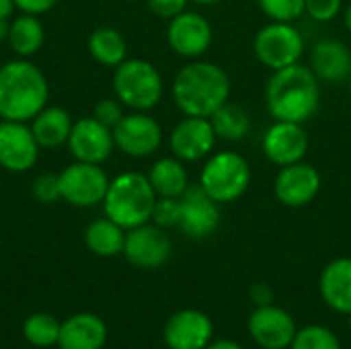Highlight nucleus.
<instances>
[{
  "instance_id": "obj_35",
  "label": "nucleus",
  "mask_w": 351,
  "mask_h": 349,
  "mask_svg": "<svg viewBox=\"0 0 351 349\" xmlns=\"http://www.w3.org/2000/svg\"><path fill=\"white\" fill-rule=\"evenodd\" d=\"M343 0H306V14L317 23H329L341 12Z\"/></svg>"
},
{
  "instance_id": "obj_24",
  "label": "nucleus",
  "mask_w": 351,
  "mask_h": 349,
  "mask_svg": "<svg viewBox=\"0 0 351 349\" xmlns=\"http://www.w3.org/2000/svg\"><path fill=\"white\" fill-rule=\"evenodd\" d=\"M150 185L154 187L158 197H181L189 187V175L177 156L158 158L148 171Z\"/></svg>"
},
{
  "instance_id": "obj_43",
  "label": "nucleus",
  "mask_w": 351,
  "mask_h": 349,
  "mask_svg": "<svg viewBox=\"0 0 351 349\" xmlns=\"http://www.w3.org/2000/svg\"><path fill=\"white\" fill-rule=\"evenodd\" d=\"M195 4H202V6H210V4H218L220 0H191Z\"/></svg>"
},
{
  "instance_id": "obj_13",
  "label": "nucleus",
  "mask_w": 351,
  "mask_h": 349,
  "mask_svg": "<svg viewBox=\"0 0 351 349\" xmlns=\"http://www.w3.org/2000/svg\"><path fill=\"white\" fill-rule=\"evenodd\" d=\"M39 144L25 121H0V167L8 173H27L39 158Z\"/></svg>"
},
{
  "instance_id": "obj_18",
  "label": "nucleus",
  "mask_w": 351,
  "mask_h": 349,
  "mask_svg": "<svg viewBox=\"0 0 351 349\" xmlns=\"http://www.w3.org/2000/svg\"><path fill=\"white\" fill-rule=\"evenodd\" d=\"M68 148L76 160L101 165L111 156V152L115 148L113 130L99 123L93 115L82 117V119L74 121V125H72V132L68 138Z\"/></svg>"
},
{
  "instance_id": "obj_27",
  "label": "nucleus",
  "mask_w": 351,
  "mask_h": 349,
  "mask_svg": "<svg viewBox=\"0 0 351 349\" xmlns=\"http://www.w3.org/2000/svg\"><path fill=\"white\" fill-rule=\"evenodd\" d=\"M88 53L95 62L117 68L128 58V41L113 27H99L88 37Z\"/></svg>"
},
{
  "instance_id": "obj_38",
  "label": "nucleus",
  "mask_w": 351,
  "mask_h": 349,
  "mask_svg": "<svg viewBox=\"0 0 351 349\" xmlns=\"http://www.w3.org/2000/svg\"><path fill=\"white\" fill-rule=\"evenodd\" d=\"M251 300L255 306H267V304H274V290L267 286V284H255L249 292Z\"/></svg>"
},
{
  "instance_id": "obj_20",
  "label": "nucleus",
  "mask_w": 351,
  "mask_h": 349,
  "mask_svg": "<svg viewBox=\"0 0 351 349\" xmlns=\"http://www.w3.org/2000/svg\"><path fill=\"white\" fill-rule=\"evenodd\" d=\"M311 68L319 80L346 82L351 76V51L343 41L321 39L311 49Z\"/></svg>"
},
{
  "instance_id": "obj_23",
  "label": "nucleus",
  "mask_w": 351,
  "mask_h": 349,
  "mask_svg": "<svg viewBox=\"0 0 351 349\" xmlns=\"http://www.w3.org/2000/svg\"><path fill=\"white\" fill-rule=\"evenodd\" d=\"M72 117L64 107L58 105H45L33 119H31V132L41 148H60L68 144L70 132H72Z\"/></svg>"
},
{
  "instance_id": "obj_28",
  "label": "nucleus",
  "mask_w": 351,
  "mask_h": 349,
  "mask_svg": "<svg viewBox=\"0 0 351 349\" xmlns=\"http://www.w3.org/2000/svg\"><path fill=\"white\" fill-rule=\"evenodd\" d=\"M214 132L220 140H228V142H239L243 138H247V134L251 132V115L247 113L245 107L234 105V103H224L212 117H210Z\"/></svg>"
},
{
  "instance_id": "obj_29",
  "label": "nucleus",
  "mask_w": 351,
  "mask_h": 349,
  "mask_svg": "<svg viewBox=\"0 0 351 349\" xmlns=\"http://www.w3.org/2000/svg\"><path fill=\"white\" fill-rule=\"evenodd\" d=\"M62 323L47 313H35L23 323V337L33 348H53L60 339Z\"/></svg>"
},
{
  "instance_id": "obj_16",
  "label": "nucleus",
  "mask_w": 351,
  "mask_h": 349,
  "mask_svg": "<svg viewBox=\"0 0 351 349\" xmlns=\"http://www.w3.org/2000/svg\"><path fill=\"white\" fill-rule=\"evenodd\" d=\"M181 200L179 228L189 239H206L220 226V204L214 202L202 185H189Z\"/></svg>"
},
{
  "instance_id": "obj_3",
  "label": "nucleus",
  "mask_w": 351,
  "mask_h": 349,
  "mask_svg": "<svg viewBox=\"0 0 351 349\" xmlns=\"http://www.w3.org/2000/svg\"><path fill=\"white\" fill-rule=\"evenodd\" d=\"M49 99V84L41 68L29 58H14L0 66V117L31 121Z\"/></svg>"
},
{
  "instance_id": "obj_15",
  "label": "nucleus",
  "mask_w": 351,
  "mask_h": 349,
  "mask_svg": "<svg viewBox=\"0 0 351 349\" xmlns=\"http://www.w3.org/2000/svg\"><path fill=\"white\" fill-rule=\"evenodd\" d=\"M296 331L292 315L276 304L257 306L249 317V335L261 349H288Z\"/></svg>"
},
{
  "instance_id": "obj_39",
  "label": "nucleus",
  "mask_w": 351,
  "mask_h": 349,
  "mask_svg": "<svg viewBox=\"0 0 351 349\" xmlns=\"http://www.w3.org/2000/svg\"><path fill=\"white\" fill-rule=\"evenodd\" d=\"M206 349H245L243 346H239L237 341H232V339H216V341H212L210 346Z\"/></svg>"
},
{
  "instance_id": "obj_25",
  "label": "nucleus",
  "mask_w": 351,
  "mask_h": 349,
  "mask_svg": "<svg viewBox=\"0 0 351 349\" xmlns=\"http://www.w3.org/2000/svg\"><path fill=\"white\" fill-rule=\"evenodd\" d=\"M125 228L115 224L111 218H97L84 230V243L90 253L97 257H115L123 253L125 245Z\"/></svg>"
},
{
  "instance_id": "obj_37",
  "label": "nucleus",
  "mask_w": 351,
  "mask_h": 349,
  "mask_svg": "<svg viewBox=\"0 0 351 349\" xmlns=\"http://www.w3.org/2000/svg\"><path fill=\"white\" fill-rule=\"evenodd\" d=\"M60 0H14V6L21 10V12H27V14H43L47 10H51Z\"/></svg>"
},
{
  "instance_id": "obj_17",
  "label": "nucleus",
  "mask_w": 351,
  "mask_h": 349,
  "mask_svg": "<svg viewBox=\"0 0 351 349\" xmlns=\"http://www.w3.org/2000/svg\"><path fill=\"white\" fill-rule=\"evenodd\" d=\"M212 319L197 309L177 311L162 329V339L169 349H206L212 344Z\"/></svg>"
},
{
  "instance_id": "obj_19",
  "label": "nucleus",
  "mask_w": 351,
  "mask_h": 349,
  "mask_svg": "<svg viewBox=\"0 0 351 349\" xmlns=\"http://www.w3.org/2000/svg\"><path fill=\"white\" fill-rule=\"evenodd\" d=\"M263 154L278 167L304 160L308 152V136L302 123L274 121L263 136Z\"/></svg>"
},
{
  "instance_id": "obj_14",
  "label": "nucleus",
  "mask_w": 351,
  "mask_h": 349,
  "mask_svg": "<svg viewBox=\"0 0 351 349\" xmlns=\"http://www.w3.org/2000/svg\"><path fill=\"white\" fill-rule=\"evenodd\" d=\"M216 132L210 117H189L185 115L171 132V152L183 163H197L208 158L216 146Z\"/></svg>"
},
{
  "instance_id": "obj_6",
  "label": "nucleus",
  "mask_w": 351,
  "mask_h": 349,
  "mask_svg": "<svg viewBox=\"0 0 351 349\" xmlns=\"http://www.w3.org/2000/svg\"><path fill=\"white\" fill-rule=\"evenodd\" d=\"M251 167L243 154L222 150L208 156L199 173V185L214 202L224 206L245 195L251 185Z\"/></svg>"
},
{
  "instance_id": "obj_22",
  "label": "nucleus",
  "mask_w": 351,
  "mask_h": 349,
  "mask_svg": "<svg viewBox=\"0 0 351 349\" xmlns=\"http://www.w3.org/2000/svg\"><path fill=\"white\" fill-rule=\"evenodd\" d=\"M319 290L325 304L339 313L351 315V257L329 261L319 278Z\"/></svg>"
},
{
  "instance_id": "obj_44",
  "label": "nucleus",
  "mask_w": 351,
  "mask_h": 349,
  "mask_svg": "<svg viewBox=\"0 0 351 349\" xmlns=\"http://www.w3.org/2000/svg\"><path fill=\"white\" fill-rule=\"evenodd\" d=\"M350 93H351V76H350Z\"/></svg>"
},
{
  "instance_id": "obj_36",
  "label": "nucleus",
  "mask_w": 351,
  "mask_h": 349,
  "mask_svg": "<svg viewBox=\"0 0 351 349\" xmlns=\"http://www.w3.org/2000/svg\"><path fill=\"white\" fill-rule=\"evenodd\" d=\"M148 2V8L160 16V19H173L177 14H181L183 10H187V2L189 0H146Z\"/></svg>"
},
{
  "instance_id": "obj_5",
  "label": "nucleus",
  "mask_w": 351,
  "mask_h": 349,
  "mask_svg": "<svg viewBox=\"0 0 351 349\" xmlns=\"http://www.w3.org/2000/svg\"><path fill=\"white\" fill-rule=\"evenodd\" d=\"M115 97L134 111H150L165 93L158 68L142 58H125L113 72Z\"/></svg>"
},
{
  "instance_id": "obj_12",
  "label": "nucleus",
  "mask_w": 351,
  "mask_h": 349,
  "mask_svg": "<svg viewBox=\"0 0 351 349\" xmlns=\"http://www.w3.org/2000/svg\"><path fill=\"white\" fill-rule=\"evenodd\" d=\"M173 253V243L165 228L156 224H142L125 232L123 255L125 259L142 269H156L169 261Z\"/></svg>"
},
{
  "instance_id": "obj_10",
  "label": "nucleus",
  "mask_w": 351,
  "mask_h": 349,
  "mask_svg": "<svg viewBox=\"0 0 351 349\" xmlns=\"http://www.w3.org/2000/svg\"><path fill=\"white\" fill-rule=\"evenodd\" d=\"M323 179L317 167L311 163H294L280 167V173L274 181V193L280 204L286 208H304L313 204L321 191Z\"/></svg>"
},
{
  "instance_id": "obj_30",
  "label": "nucleus",
  "mask_w": 351,
  "mask_h": 349,
  "mask_svg": "<svg viewBox=\"0 0 351 349\" xmlns=\"http://www.w3.org/2000/svg\"><path fill=\"white\" fill-rule=\"evenodd\" d=\"M290 349H341V344L331 329L323 325H308L296 331Z\"/></svg>"
},
{
  "instance_id": "obj_41",
  "label": "nucleus",
  "mask_w": 351,
  "mask_h": 349,
  "mask_svg": "<svg viewBox=\"0 0 351 349\" xmlns=\"http://www.w3.org/2000/svg\"><path fill=\"white\" fill-rule=\"evenodd\" d=\"M8 31H10V19H0V41L8 39Z\"/></svg>"
},
{
  "instance_id": "obj_31",
  "label": "nucleus",
  "mask_w": 351,
  "mask_h": 349,
  "mask_svg": "<svg viewBox=\"0 0 351 349\" xmlns=\"http://www.w3.org/2000/svg\"><path fill=\"white\" fill-rule=\"evenodd\" d=\"M263 14L271 21L294 23L306 12V0H257Z\"/></svg>"
},
{
  "instance_id": "obj_45",
  "label": "nucleus",
  "mask_w": 351,
  "mask_h": 349,
  "mask_svg": "<svg viewBox=\"0 0 351 349\" xmlns=\"http://www.w3.org/2000/svg\"><path fill=\"white\" fill-rule=\"evenodd\" d=\"M350 327H351V315H350Z\"/></svg>"
},
{
  "instance_id": "obj_34",
  "label": "nucleus",
  "mask_w": 351,
  "mask_h": 349,
  "mask_svg": "<svg viewBox=\"0 0 351 349\" xmlns=\"http://www.w3.org/2000/svg\"><path fill=\"white\" fill-rule=\"evenodd\" d=\"M125 113H123V103L115 97V99H101V101H97V105L93 107V117L99 121V123H103V125H107L109 130H113L119 121H121V117H123Z\"/></svg>"
},
{
  "instance_id": "obj_42",
  "label": "nucleus",
  "mask_w": 351,
  "mask_h": 349,
  "mask_svg": "<svg viewBox=\"0 0 351 349\" xmlns=\"http://www.w3.org/2000/svg\"><path fill=\"white\" fill-rule=\"evenodd\" d=\"M343 23H346V29L351 33V2L348 4V8H346V14H343Z\"/></svg>"
},
{
  "instance_id": "obj_9",
  "label": "nucleus",
  "mask_w": 351,
  "mask_h": 349,
  "mask_svg": "<svg viewBox=\"0 0 351 349\" xmlns=\"http://www.w3.org/2000/svg\"><path fill=\"white\" fill-rule=\"evenodd\" d=\"M113 142L123 154L132 158H146L160 148L162 128L146 111H132L113 128Z\"/></svg>"
},
{
  "instance_id": "obj_32",
  "label": "nucleus",
  "mask_w": 351,
  "mask_h": 349,
  "mask_svg": "<svg viewBox=\"0 0 351 349\" xmlns=\"http://www.w3.org/2000/svg\"><path fill=\"white\" fill-rule=\"evenodd\" d=\"M152 224L160 228H179L181 222V200L179 197H158L152 210Z\"/></svg>"
},
{
  "instance_id": "obj_40",
  "label": "nucleus",
  "mask_w": 351,
  "mask_h": 349,
  "mask_svg": "<svg viewBox=\"0 0 351 349\" xmlns=\"http://www.w3.org/2000/svg\"><path fill=\"white\" fill-rule=\"evenodd\" d=\"M14 8V0H0V19H12Z\"/></svg>"
},
{
  "instance_id": "obj_8",
  "label": "nucleus",
  "mask_w": 351,
  "mask_h": 349,
  "mask_svg": "<svg viewBox=\"0 0 351 349\" xmlns=\"http://www.w3.org/2000/svg\"><path fill=\"white\" fill-rule=\"evenodd\" d=\"M109 181L101 165L76 160L60 173L62 200L76 208H93L103 204Z\"/></svg>"
},
{
  "instance_id": "obj_21",
  "label": "nucleus",
  "mask_w": 351,
  "mask_h": 349,
  "mask_svg": "<svg viewBox=\"0 0 351 349\" xmlns=\"http://www.w3.org/2000/svg\"><path fill=\"white\" fill-rule=\"evenodd\" d=\"M107 341V325L101 317L93 313L72 315L62 323L60 349H103Z\"/></svg>"
},
{
  "instance_id": "obj_26",
  "label": "nucleus",
  "mask_w": 351,
  "mask_h": 349,
  "mask_svg": "<svg viewBox=\"0 0 351 349\" xmlns=\"http://www.w3.org/2000/svg\"><path fill=\"white\" fill-rule=\"evenodd\" d=\"M6 41L19 58H31L43 47L45 29L35 14L23 12L10 21V31Z\"/></svg>"
},
{
  "instance_id": "obj_7",
  "label": "nucleus",
  "mask_w": 351,
  "mask_h": 349,
  "mask_svg": "<svg viewBox=\"0 0 351 349\" xmlns=\"http://www.w3.org/2000/svg\"><path fill=\"white\" fill-rule=\"evenodd\" d=\"M253 51L255 58L274 72L300 62L304 53V37L294 23L269 21L257 31L253 39Z\"/></svg>"
},
{
  "instance_id": "obj_4",
  "label": "nucleus",
  "mask_w": 351,
  "mask_h": 349,
  "mask_svg": "<svg viewBox=\"0 0 351 349\" xmlns=\"http://www.w3.org/2000/svg\"><path fill=\"white\" fill-rule=\"evenodd\" d=\"M156 200L158 195L150 185L148 175L128 171L109 181L103 200V210L107 218L130 230L150 222Z\"/></svg>"
},
{
  "instance_id": "obj_33",
  "label": "nucleus",
  "mask_w": 351,
  "mask_h": 349,
  "mask_svg": "<svg viewBox=\"0 0 351 349\" xmlns=\"http://www.w3.org/2000/svg\"><path fill=\"white\" fill-rule=\"evenodd\" d=\"M33 195L41 204H56L62 200V187H60V175L56 173H41L33 181Z\"/></svg>"
},
{
  "instance_id": "obj_11",
  "label": "nucleus",
  "mask_w": 351,
  "mask_h": 349,
  "mask_svg": "<svg viewBox=\"0 0 351 349\" xmlns=\"http://www.w3.org/2000/svg\"><path fill=\"white\" fill-rule=\"evenodd\" d=\"M212 25L210 21L193 10H183L173 16L167 27V41L171 49L187 60H199L212 45Z\"/></svg>"
},
{
  "instance_id": "obj_1",
  "label": "nucleus",
  "mask_w": 351,
  "mask_h": 349,
  "mask_svg": "<svg viewBox=\"0 0 351 349\" xmlns=\"http://www.w3.org/2000/svg\"><path fill=\"white\" fill-rule=\"evenodd\" d=\"M265 105L276 121H308L321 105V84L313 68L298 62L274 70L265 86Z\"/></svg>"
},
{
  "instance_id": "obj_2",
  "label": "nucleus",
  "mask_w": 351,
  "mask_h": 349,
  "mask_svg": "<svg viewBox=\"0 0 351 349\" xmlns=\"http://www.w3.org/2000/svg\"><path fill=\"white\" fill-rule=\"evenodd\" d=\"M230 99V78L214 62L193 60L173 80V101L183 115L212 117Z\"/></svg>"
}]
</instances>
